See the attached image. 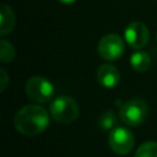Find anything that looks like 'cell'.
Returning <instances> with one entry per match:
<instances>
[{
	"label": "cell",
	"mask_w": 157,
	"mask_h": 157,
	"mask_svg": "<svg viewBox=\"0 0 157 157\" xmlns=\"http://www.w3.org/2000/svg\"><path fill=\"white\" fill-rule=\"evenodd\" d=\"M15 129L25 136H36L43 132L49 125V114L39 104L22 107L13 119Z\"/></svg>",
	"instance_id": "cell-1"
},
{
	"label": "cell",
	"mask_w": 157,
	"mask_h": 157,
	"mask_svg": "<svg viewBox=\"0 0 157 157\" xmlns=\"http://www.w3.org/2000/svg\"><path fill=\"white\" fill-rule=\"evenodd\" d=\"M80 108L76 101L69 96L56 97L49 105V114L60 124H71L78 117Z\"/></svg>",
	"instance_id": "cell-2"
},
{
	"label": "cell",
	"mask_w": 157,
	"mask_h": 157,
	"mask_svg": "<svg viewBox=\"0 0 157 157\" xmlns=\"http://www.w3.org/2000/svg\"><path fill=\"white\" fill-rule=\"evenodd\" d=\"M148 115V107L141 98H132L126 101L119 110L120 120L128 126H139L145 123Z\"/></svg>",
	"instance_id": "cell-3"
},
{
	"label": "cell",
	"mask_w": 157,
	"mask_h": 157,
	"mask_svg": "<svg viewBox=\"0 0 157 157\" xmlns=\"http://www.w3.org/2000/svg\"><path fill=\"white\" fill-rule=\"evenodd\" d=\"M25 91L27 97L36 103H45L54 94L53 83L44 76H32L27 80Z\"/></svg>",
	"instance_id": "cell-4"
},
{
	"label": "cell",
	"mask_w": 157,
	"mask_h": 157,
	"mask_svg": "<svg viewBox=\"0 0 157 157\" xmlns=\"http://www.w3.org/2000/svg\"><path fill=\"white\" fill-rule=\"evenodd\" d=\"M108 145L110 150L120 156L128 155L132 151L135 145L134 134L124 126H115L108 135Z\"/></svg>",
	"instance_id": "cell-5"
},
{
	"label": "cell",
	"mask_w": 157,
	"mask_h": 157,
	"mask_svg": "<svg viewBox=\"0 0 157 157\" xmlns=\"http://www.w3.org/2000/svg\"><path fill=\"white\" fill-rule=\"evenodd\" d=\"M97 50L102 59L107 61H114L124 54L125 42L119 34L108 33V34H104L98 42Z\"/></svg>",
	"instance_id": "cell-6"
},
{
	"label": "cell",
	"mask_w": 157,
	"mask_h": 157,
	"mask_svg": "<svg viewBox=\"0 0 157 157\" xmlns=\"http://www.w3.org/2000/svg\"><path fill=\"white\" fill-rule=\"evenodd\" d=\"M125 42L132 49H141L144 48L150 39V31L144 22L132 21L130 22L124 31Z\"/></svg>",
	"instance_id": "cell-7"
},
{
	"label": "cell",
	"mask_w": 157,
	"mask_h": 157,
	"mask_svg": "<svg viewBox=\"0 0 157 157\" xmlns=\"http://www.w3.org/2000/svg\"><path fill=\"white\" fill-rule=\"evenodd\" d=\"M97 81L105 88H113L120 81V72L113 64H102L97 69Z\"/></svg>",
	"instance_id": "cell-8"
},
{
	"label": "cell",
	"mask_w": 157,
	"mask_h": 157,
	"mask_svg": "<svg viewBox=\"0 0 157 157\" xmlns=\"http://www.w3.org/2000/svg\"><path fill=\"white\" fill-rule=\"evenodd\" d=\"M15 25H16V17H15L12 9L9 5L2 4L0 6V33L1 36H6L10 32H12V29L15 28Z\"/></svg>",
	"instance_id": "cell-9"
},
{
	"label": "cell",
	"mask_w": 157,
	"mask_h": 157,
	"mask_svg": "<svg viewBox=\"0 0 157 157\" xmlns=\"http://www.w3.org/2000/svg\"><path fill=\"white\" fill-rule=\"evenodd\" d=\"M130 65L137 72H144L151 66V56L145 52H135L130 56Z\"/></svg>",
	"instance_id": "cell-10"
},
{
	"label": "cell",
	"mask_w": 157,
	"mask_h": 157,
	"mask_svg": "<svg viewBox=\"0 0 157 157\" xmlns=\"http://www.w3.org/2000/svg\"><path fill=\"white\" fill-rule=\"evenodd\" d=\"M134 157H157V142L156 141H146V142H142Z\"/></svg>",
	"instance_id": "cell-11"
},
{
	"label": "cell",
	"mask_w": 157,
	"mask_h": 157,
	"mask_svg": "<svg viewBox=\"0 0 157 157\" xmlns=\"http://www.w3.org/2000/svg\"><path fill=\"white\" fill-rule=\"evenodd\" d=\"M15 55H16V50L13 45L6 39H1L0 40V60L2 63H10L13 60Z\"/></svg>",
	"instance_id": "cell-12"
},
{
	"label": "cell",
	"mask_w": 157,
	"mask_h": 157,
	"mask_svg": "<svg viewBox=\"0 0 157 157\" xmlns=\"http://www.w3.org/2000/svg\"><path fill=\"white\" fill-rule=\"evenodd\" d=\"M115 121H117V115L113 110H105L98 118V125L103 130L112 129L115 125Z\"/></svg>",
	"instance_id": "cell-13"
},
{
	"label": "cell",
	"mask_w": 157,
	"mask_h": 157,
	"mask_svg": "<svg viewBox=\"0 0 157 157\" xmlns=\"http://www.w3.org/2000/svg\"><path fill=\"white\" fill-rule=\"evenodd\" d=\"M9 83V75L5 69H0V91L4 92Z\"/></svg>",
	"instance_id": "cell-14"
},
{
	"label": "cell",
	"mask_w": 157,
	"mask_h": 157,
	"mask_svg": "<svg viewBox=\"0 0 157 157\" xmlns=\"http://www.w3.org/2000/svg\"><path fill=\"white\" fill-rule=\"evenodd\" d=\"M60 2H63V4H71V2H74V1H76V0H59Z\"/></svg>",
	"instance_id": "cell-15"
},
{
	"label": "cell",
	"mask_w": 157,
	"mask_h": 157,
	"mask_svg": "<svg viewBox=\"0 0 157 157\" xmlns=\"http://www.w3.org/2000/svg\"><path fill=\"white\" fill-rule=\"evenodd\" d=\"M156 39H157V36H156Z\"/></svg>",
	"instance_id": "cell-16"
}]
</instances>
